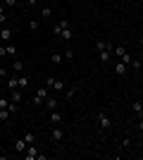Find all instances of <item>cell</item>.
Instances as JSON below:
<instances>
[{
    "mask_svg": "<svg viewBox=\"0 0 143 160\" xmlns=\"http://www.w3.org/2000/svg\"><path fill=\"white\" fill-rule=\"evenodd\" d=\"M95 122H98V129H100V132H107V129L112 127V117H110L105 110H100V112L95 115Z\"/></svg>",
    "mask_w": 143,
    "mask_h": 160,
    "instance_id": "6da1fadb",
    "label": "cell"
},
{
    "mask_svg": "<svg viewBox=\"0 0 143 160\" xmlns=\"http://www.w3.org/2000/svg\"><path fill=\"white\" fill-rule=\"evenodd\" d=\"M43 86L53 88L55 93H64V88H67V86H64V81H62V79H53V77H48V79L43 81Z\"/></svg>",
    "mask_w": 143,
    "mask_h": 160,
    "instance_id": "7a4b0ae2",
    "label": "cell"
},
{
    "mask_svg": "<svg viewBox=\"0 0 143 160\" xmlns=\"http://www.w3.org/2000/svg\"><path fill=\"white\" fill-rule=\"evenodd\" d=\"M48 96H50V88H48V86H38L34 91V103H36V105H43Z\"/></svg>",
    "mask_w": 143,
    "mask_h": 160,
    "instance_id": "3957f363",
    "label": "cell"
},
{
    "mask_svg": "<svg viewBox=\"0 0 143 160\" xmlns=\"http://www.w3.org/2000/svg\"><path fill=\"white\" fill-rule=\"evenodd\" d=\"M24 158L26 160H45V155L36 148V143H31V146H26V151H24Z\"/></svg>",
    "mask_w": 143,
    "mask_h": 160,
    "instance_id": "277c9868",
    "label": "cell"
},
{
    "mask_svg": "<svg viewBox=\"0 0 143 160\" xmlns=\"http://www.w3.org/2000/svg\"><path fill=\"white\" fill-rule=\"evenodd\" d=\"M131 115H134L136 120L143 117V100H134V103H131Z\"/></svg>",
    "mask_w": 143,
    "mask_h": 160,
    "instance_id": "5b68a950",
    "label": "cell"
},
{
    "mask_svg": "<svg viewBox=\"0 0 143 160\" xmlns=\"http://www.w3.org/2000/svg\"><path fill=\"white\" fill-rule=\"evenodd\" d=\"M69 27V19H57V24L53 27V33L55 36H62V29H67Z\"/></svg>",
    "mask_w": 143,
    "mask_h": 160,
    "instance_id": "8992f818",
    "label": "cell"
},
{
    "mask_svg": "<svg viewBox=\"0 0 143 160\" xmlns=\"http://www.w3.org/2000/svg\"><path fill=\"white\" fill-rule=\"evenodd\" d=\"M0 41H2V43H10V41H12V29L0 27Z\"/></svg>",
    "mask_w": 143,
    "mask_h": 160,
    "instance_id": "52a82bcc",
    "label": "cell"
},
{
    "mask_svg": "<svg viewBox=\"0 0 143 160\" xmlns=\"http://www.w3.org/2000/svg\"><path fill=\"white\" fill-rule=\"evenodd\" d=\"M98 60H100L102 65H107V62L112 60V50H110V48H105V50H100V53H98Z\"/></svg>",
    "mask_w": 143,
    "mask_h": 160,
    "instance_id": "ba28073f",
    "label": "cell"
},
{
    "mask_svg": "<svg viewBox=\"0 0 143 160\" xmlns=\"http://www.w3.org/2000/svg\"><path fill=\"white\" fill-rule=\"evenodd\" d=\"M62 139H64V129L60 124H55L53 127V141H62Z\"/></svg>",
    "mask_w": 143,
    "mask_h": 160,
    "instance_id": "9c48e42d",
    "label": "cell"
},
{
    "mask_svg": "<svg viewBox=\"0 0 143 160\" xmlns=\"http://www.w3.org/2000/svg\"><path fill=\"white\" fill-rule=\"evenodd\" d=\"M126 69H129V65H124L122 60L115 65V74H117V77H124V74H126Z\"/></svg>",
    "mask_w": 143,
    "mask_h": 160,
    "instance_id": "30bf717a",
    "label": "cell"
},
{
    "mask_svg": "<svg viewBox=\"0 0 143 160\" xmlns=\"http://www.w3.org/2000/svg\"><path fill=\"white\" fill-rule=\"evenodd\" d=\"M7 88H10V91H12V88H19V74L7 77Z\"/></svg>",
    "mask_w": 143,
    "mask_h": 160,
    "instance_id": "8fae6325",
    "label": "cell"
},
{
    "mask_svg": "<svg viewBox=\"0 0 143 160\" xmlns=\"http://www.w3.org/2000/svg\"><path fill=\"white\" fill-rule=\"evenodd\" d=\"M26 141L24 139H14V151H17V153H24V151H26Z\"/></svg>",
    "mask_w": 143,
    "mask_h": 160,
    "instance_id": "7c38bea8",
    "label": "cell"
},
{
    "mask_svg": "<svg viewBox=\"0 0 143 160\" xmlns=\"http://www.w3.org/2000/svg\"><path fill=\"white\" fill-rule=\"evenodd\" d=\"M43 105H45L48 110H57V98H55V96H48V98H45V103H43Z\"/></svg>",
    "mask_w": 143,
    "mask_h": 160,
    "instance_id": "4fadbf2b",
    "label": "cell"
},
{
    "mask_svg": "<svg viewBox=\"0 0 143 160\" xmlns=\"http://www.w3.org/2000/svg\"><path fill=\"white\" fill-rule=\"evenodd\" d=\"M60 122H62V115L57 112V110H50V124L55 127V124H60Z\"/></svg>",
    "mask_w": 143,
    "mask_h": 160,
    "instance_id": "5bb4252c",
    "label": "cell"
},
{
    "mask_svg": "<svg viewBox=\"0 0 143 160\" xmlns=\"http://www.w3.org/2000/svg\"><path fill=\"white\" fill-rule=\"evenodd\" d=\"M129 67H131V69H134V72H138V69H141V67H143V62H141V60H138V58H131V62H129Z\"/></svg>",
    "mask_w": 143,
    "mask_h": 160,
    "instance_id": "9a60e30c",
    "label": "cell"
},
{
    "mask_svg": "<svg viewBox=\"0 0 143 160\" xmlns=\"http://www.w3.org/2000/svg\"><path fill=\"white\" fill-rule=\"evenodd\" d=\"M12 60H14V74H21L24 72V62L17 60V58H12Z\"/></svg>",
    "mask_w": 143,
    "mask_h": 160,
    "instance_id": "2e32d148",
    "label": "cell"
},
{
    "mask_svg": "<svg viewBox=\"0 0 143 160\" xmlns=\"http://www.w3.org/2000/svg\"><path fill=\"white\" fill-rule=\"evenodd\" d=\"M41 17L43 19H50L53 17V7H41Z\"/></svg>",
    "mask_w": 143,
    "mask_h": 160,
    "instance_id": "e0dca14e",
    "label": "cell"
},
{
    "mask_svg": "<svg viewBox=\"0 0 143 160\" xmlns=\"http://www.w3.org/2000/svg\"><path fill=\"white\" fill-rule=\"evenodd\" d=\"M5 50H7V55H12V58H17V48H14L12 43H5Z\"/></svg>",
    "mask_w": 143,
    "mask_h": 160,
    "instance_id": "ac0fdd59",
    "label": "cell"
},
{
    "mask_svg": "<svg viewBox=\"0 0 143 160\" xmlns=\"http://www.w3.org/2000/svg\"><path fill=\"white\" fill-rule=\"evenodd\" d=\"M29 86V77H24V74H19V88L24 91V88Z\"/></svg>",
    "mask_w": 143,
    "mask_h": 160,
    "instance_id": "d6986e66",
    "label": "cell"
},
{
    "mask_svg": "<svg viewBox=\"0 0 143 160\" xmlns=\"http://www.w3.org/2000/svg\"><path fill=\"white\" fill-rule=\"evenodd\" d=\"M7 22V14H5V5H0V27Z\"/></svg>",
    "mask_w": 143,
    "mask_h": 160,
    "instance_id": "ffe728a7",
    "label": "cell"
},
{
    "mask_svg": "<svg viewBox=\"0 0 143 160\" xmlns=\"http://www.w3.org/2000/svg\"><path fill=\"white\" fill-rule=\"evenodd\" d=\"M38 27H41V22H38V19H31V22H29V29H31V31H38Z\"/></svg>",
    "mask_w": 143,
    "mask_h": 160,
    "instance_id": "44dd1931",
    "label": "cell"
},
{
    "mask_svg": "<svg viewBox=\"0 0 143 160\" xmlns=\"http://www.w3.org/2000/svg\"><path fill=\"white\" fill-rule=\"evenodd\" d=\"M62 60H64V55H62V53H53V62H55V65H60Z\"/></svg>",
    "mask_w": 143,
    "mask_h": 160,
    "instance_id": "7402d4cb",
    "label": "cell"
},
{
    "mask_svg": "<svg viewBox=\"0 0 143 160\" xmlns=\"http://www.w3.org/2000/svg\"><path fill=\"white\" fill-rule=\"evenodd\" d=\"M24 141L31 146V143H36V136H34V134H24Z\"/></svg>",
    "mask_w": 143,
    "mask_h": 160,
    "instance_id": "603a6c76",
    "label": "cell"
},
{
    "mask_svg": "<svg viewBox=\"0 0 143 160\" xmlns=\"http://www.w3.org/2000/svg\"><path fill=\"white\" fill-rule=\"evenodd\" d=\"M119 60H122L124 65H129V62H131V55L129 53H122V55H119Z\"/></svg>",
    "mask_w": 143,
    "mask_h": 160,
    "instance_id": "cb8c5ba5",
    "label": "cell"
},
{
    "mask_svg": "<svg viewBox=\"0 0 143 160\" xmlns=\"http://www.w3.org/2000/svg\"><path fill=\"white\" fill-rule=\"evenodd\" d=\"M64 93H67V98H74V96H76V86H72V88H64Z\"/></svg>",
    "mask_w": 143,
    "mask_h": 160,
    "instance_id": "d4e9b609",
    "label": "cell"
},
{
    "mask_svg": "<svg viewBox=\"0 0 143 160\" xmlns=\"http://www.w3.org/2000/svg\"><path fill=\"white\" fill-rule=\"evenodd\" d=\"M62 38H64V41H67V38H72V29H62Z\"/></svg>",
    "mask_w": 143,
    "mask_h": 160,
    "instance_id": "484cf974",
    "label": "cell"
},
{
    "mask_svg": "<svg viewBox=\"0 0 143 160\" xmlns=\"http://www.w3.org/2000/svg\"><path fill=\"white\" fill-rule=\"evenodd\" d=\"M17 2H19V0H2V5H5V10H7V7H14Z\"/></svg>",
    "mask_w": 143,
    "mask_h": 160,
    "instance_id": "4316f807",
    "label": "cell"
},
{
    "mask_svg": "<svg viewBox=\"0 0 143 160\" xmlns=\"http://www.w3.org/2000/svg\"><path fill=\"white\" fill-rule=\"evenodd\" d=\"M10 105V98H5V96H2V98H0V108H7Z\"/></svg>",
    "mask_w": 143,
    "mask_h": 160,
    "instance_id": "83f0119b",
    "label": "cell"
},
{
    "mask_svg": "<svg viewBox=\"0 0 143 160\" xmlns=\"http://www.w3.org/2000/svg\"><path fill=\"white\" fill-rule=\"evenodd\" d=\"M5 55H7V50H5V43L0 41V58H5Z\"/></svg>",
    "mask_w": 143,
    "mask_h": 160,
    "instance_id": "f1b7e54d",
    "label": "cell"
},
{
    "mask_svg": "<svg viewBox=\"0 0 143 160\" xmlns=\"http://www.w3.org/2000/svg\"><path fill=\"white\" fill-rule=\"evenodd\" d=\"M122 146L124 148H131V139H122Z\"/></svg>",
    "mask_w": 143,
    "mask_h": 160,
    "instance_id": "f546056e",
    "label": "cell"
},
{
    "mask_svg": "<svg viewBox=\"0 0 143 160\" xmlns=\"http://www.w3.org/2000/svg\"><path fill=\"white\" fill-rule=\"evenodd\" d=\"M5 77H7V69H5V67H0V79H5Z\"/></svg>",
    "mask_w": 143,
    "mask_h": 160,
    "instance_id": "4dcf8cb0",
    "label": "cell"
},
{
    "mask_svg": "<svg viewBox=\"0 0 143 160\" xmlns=\"http://www.w3.org/2000/svg\"><path fill=\"white\" fill-rule=\"evenodd\" d=\"M141 46H143V33H141Z\"/></svg>",
    "mask_w": 143,
    "mask_h": 160,
    "instance_id": "1f68e13d",
    "label": "cell"
},
{
    "mask_svg": "<svg viewBox=\"0 0 143 160\" xmlns=\"http://www.w3.org/2000/svg\"><path fill=\"white\" fill-rule=\"evenodd\" d=\"M67 2H72V0H67Z\"/></svg>",
    "mask_w": 143,
    "mask_h": 160,
    "instance_id": "d6a6232c",
    "label": "cell"
},
{
    "mask_svg": "<svg viewBox=\"0 0 143 160\" xmlns=\"http://www.w3.org/2000/svg\"><path fill=\"white\" fill-rule=\"evenodd\" d=\"M141 48H143V46H141Z\"/></svg>",
    "mask_w": 143,
    "mask_h": 160,
    "instance_id": "836d02e7",
    "label": "cell"
}]
</instances>
